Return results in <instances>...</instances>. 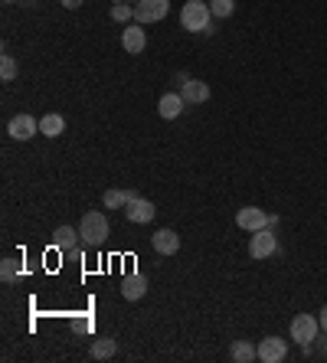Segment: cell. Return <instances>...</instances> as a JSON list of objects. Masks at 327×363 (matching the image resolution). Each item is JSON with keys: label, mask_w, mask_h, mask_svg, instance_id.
<instances>
[{"label": "cell", "mask_w": 327, "mask_h": 363, "mask_svg": "<svg viewBox=\"0 0 327 363\" xmlns=\"http://www.w3.org/2000/svg\"><path fill=\"white\" fill-rule=\"evenodd\" d=\"M115 4H128V0H115Z\"/></svg>", "instance_id": "obj_26"}, {"label": "cell", "mask_w": 327, "mask_h": 363, "mask_svg": "<svg viewBox=\"0 0 327 363\" xmlns=\"http://www.w3.org/2000/svg\"><path fill=\"white\" fill-rule=\"evenodd\" d=\"M134 4H141V0H134Z\"/></svg>", "instance_id": "obj_29"}, {"label": "cell", "mask_w": 327, "mask_h": 363, "mask_svg": "<svg viewBox=\"0 0 327 363\" xmlns=\"http://www.w3.org/2000/svg\"><path fill=\"white\" fill-rule=\"evenodd\" d=\"M180 95H184V102L187 105H203V102H210V86H206L203 79H187L184 86H180Z\"/></svg>", "instance_id": "obj_11"}, {"label": "cell", "mask_w": 327, "mask_h": 363, "mask_svg": "<svg viewBox=\"0 0 327 363\" xmlns=\"http://www.w3.org/2000/svg\"><path fill=\"white\" fill-rule=\"evenodd\" d=\"M318 331H321V321L314 315H295V317H291V341H295V344H301L304 350L314 344Z\"/></svg>", "instance_id": "obj_3"}, {"label": "cell", "mask_w": 327, "mask_h": 363, "mask_svg": "<svg viewBox=\"0 0 327 363\" xmlns=\"http://www.w3.org/2000/svg\"><path fill=\"white\" fill-rule=\"evenodd\" d=\"M7 134L13 141H30L33 134H39V121L33 115H17V118H10Z\"/></svg>", "instance_id": "obj_9"}, {"label": "cell", "mask_w": 327, "mask_h": 363, "mask_svg": "<svg viewBox=\"0 0 327 363\" xmlns=\"http://www.w3.org/2000/svg\"><path fill=\"white\" fill-rule=\"evenodd\" d=\"M210 10H213L216 20H229L236 10V0H210Z\"/></svg>", "instance_id": "obj_20"}, {"label": "cell", "mask_w": 327, "mask_h": 363, "mask_svg": "<svg viewBox=\"0 0 327 363\" xmlns=\"http://www.w3.org/2000/svg\"><path fill=\"white\" fill-rule=\"evenodd\" d=\"M59 4H63L65 10H79V7H82V4H85V0H59Z\"/></svg>", "instance_id": "obj_24"}, {"label": "cell", "mask_w": 327, "mask_h": 363, "mask_svg": "<svg viewBox=\"0 0 327 363\" xmlns=\"http://www.w3.org/2000/svg\"><path fill=\"white\" fill-rule=\"evenodd\" d=\"M79 236H82V246H89V249L102 246V242L108 239V220H105V213H98V210L85 213L82 223H79Z\"/></svg>", "instance_id": "obj_2"}, {"label": "cell", "mask_w": 327, "mask_h": 363, "mask_svg": "<svg viewBox=\"0 0 327 363\" xmlns=\"http://www.w3.org/2000/svg\"><path fill=\"white\" fill-rule=\"evenodd\" d=\"M0 79H4V82H13V79H17V59L10 56V53H4V59H0Z\"/></svg>", "instance_id": "obj_21"}, {"label": "cell", "mask_w": 327, "mask_h": 363, "mask_svg": "<svg viewBox=\"0 0 327 363\" xmlns=\"http://www.w3.org/2000/svg\"><path fill=\"white\" fill-rule=\"evenodd\" d=\"M275 252H278V236L271 232V226L252 232V239H249V256H252L255 262H262V258H271Z\"/></svg>", "instance_id": "obj_6"}, {"label": "cell", "mask_w": 327, "mask_h": 363, "mask_svg": "<svg viewBox=\"0 0 327 363\" xmlns=\"http://www.w3.org/2000/svg\"><path fill=\"white\" fill-rule=\"evenodd\" d=\"M269 213L265 210H259V206H243V210L236 213V226L239 230H245V232H259V230H265L269 226Z\"/></svg>", "instance_id": "obj_7"}, {"label": "cell", "mask_w": 327, "mask_h": 363, "mask_svg": "<svg viewBox=\"0 0 327 363\" xmlns=\"http://www.w3.org/2000/svg\"><path fill=\"white\" fill-rule=\"evenodd\" d=\"M131 200H138V193H134V190H108V193L102 197L105 210H118V206H128Z\"/></svg>", "instance_id": "obj_17"}, {"label": "cell", "mask_w": 327, "mask_h": 363, "mask_svg": "<svg viewBox=\"0 0 327 363\" xmlns=\"http://www.w3.org/2000/svg\"><path fill=\"white\" fill-rule=\"evenodd\" d=\"M229 357H233L236 363H252V360H259V347L249 344V341H236Z\"/></svg>", "instance_id": "obj_16"}, {"label": "cell", "mask_w": 327, "mask_h": 363, "mask_svg": "<svg viewBox=\"0 0 327 363\" xmlns=\"http://www.w3.org/2000/svg\"><path fill=\"white\" fill-rule=\"evenodd\" d=\"M89 354L95 357V360H112L115 354H118V344H115L112 337H98V341H92V350Z\"/></svg>", "instance_id": "obj_18"}, {"label": "cell", "mask_w": 327, "mask_h": 363, "mask_svg": "<svg viewBox=\"0 0 327 363\" xmlns=\"http://www.w3.org/2000/svg\"><path fill=\"white\" fill-rule=\"evenodd\" d=\"M318 321H321V331H327V305L321 308V315H318Z\"/></svg>", "instance_id": "obj_25"}, {"label": "cell", "mask_w": 327, "mask_h": 363, "mask_svg": "<svg viewBox=\"0 0 327 363\" xmlns=\"http://www.w3.org/2000/svg\"><path fill=\"white\" fill-rule=\"evenodd\" d=\"M170 13V0H141L134 4V23L141 27H150V23H158Z\"/></svg>", "instance_id": "obj_5"}, {"label": "cell", "mask_w": 327, "mask_h": 363, "mask_svg": "<svg viewBox=\"0 0 327 363\" xmlns=\"http://www.w3.org/2000/svg\"><path fill=\"white\" fill-rule=\"evenodd\" d=\"M124 216H128L131 223H138V226H144V223H150L154 216H158V210H154V203H150V200L138 197V200H131L128 206H124Z\"/></svg>", "instance_id": "obj_12"}, {"label": "cell", "mask_w": 327, "mask_h": 363, "mask_svg": "<svg viewBox=\"0 0 327 363\" xmlns=\"http://www.w3.org/2000/svg\"><path fill=\"white\" fill-rule=\"evenodd\" d=\"M65 131V118L63 115H43L39 118V134H46V138H59Z\"/></svg>", "instance_id": "obj_19"}, {"label": "cell", "mask_w": 327, "mask_h": 363, "mask_svg": "<svg viewBox=\"0 0 327 363\" xmlns=\"http://www.w3.org/2000/svg\"><path fill=\"white\" fill-rule=\"evenodd\" d=\"M259 360L262 363L288 360V344H285L281 337H265V341H259Z\"/></svg>", "instance_id": "obj_8"}, {"label": "cell", "mask_w": 327, "mask_h": 363, "mask_svg": "<svg viewBox=\"0 0 327 363\" xmlns=\"http://www.w3.org/2000/svg\"><path fill=\"white\" fill-rule=\"evenodd\" d=\"M122 46H124V53H131V56L144 53V46H148V33H144L141 23H128V27L122 29Z\"/></svg>", "instance_id": "obj_10"}, {"label": "cell", "mask_w": 327, "mask_h": 363, "mask_svg": "<svg viewBox=\"0 0 327 363\" xmlns=\"http://www.w3.org/2000/svg\"><path fill=\"white\" fill-rule=\"evenodd\" d=\"M324 357H327V347H324Z\"/></svg>", "instance_id": "obj_28"}, {"label": "cell", "mask_w": 327, "mask_h": 363, "mask_svg": "<svg viewBox=\"0 0 327 363\" xmlns=\"http://www.w3.org/2000/svg\"><path fill=\"white\" fill-rule=\"evenodd\" d=\"M4 4H17V0H4Z\"/></svg>", "instance_id": "obj_27"}, {"label": "cell", "mask_w": 327, "mask_h": 363, "mask_svg": "<svg viewBox=\"0 0 327 363\" xmlns=\"http://www.w3.org/2000/svg\"><path fill=\"white\" fill-rule=\"evenodd\" d=\"M112 20L128 27L131 20H134V7H131V4H115V7H112Z\"/></svg>", "instance_id": "obj_22"}, {"label": "cell", "mask_w": 327, "mask_h": 363, "mask_svg": "<svg viewBox=\"0 0 327 363\" xmlns=\"http://www.w3.org/2000/svg\"><path fill=\"white\" fill-rule=\"evenodd\" d=\"M210 20H213V10H210V0H187L180 7V27L187 33H206L210 29Z\"/></svg>", "instance_id": "obj_1"}, {"label": "cell", "mask_w": 327, "mask_h": 363, "mask_svg": "<svg viewBox=\"0 0 327 363\" xmlns=\"http://www.w3.org/2000/svg\"><path fill=\"white\" fill-rule=\"evenodd\" d=\"M0 278H4V282H13V278H17V262H13V258H4V262H0Z\"/></svg>", "instance_id": "obj_23"}, {"label": "cell", "mask_w": 327, "mask_h": 363, "mask_svg": "<svg viewBox=\"0 0 327 363\" xmlns=\"http://www.w3.org/2000/svg\"><path fill=\"white\" fill-rule=\"evenodd\" d=\"M79 230H72V226H59L56 232H53V246L63 252V258H69V262H79L82 258V249H79Z\"/></svg>", "instance_id": "obj_4"}, {"label": "cell", "mask_w": 327, "mask_h": 363, "mask_svg": "<svg viewBox=\"0 0 327 363\" xmlns=\"http://www.w3.org/2000/svg\"><path fill=\"white\" fill-rule=\"evenodd\" d=\"M184 108H187L184 95H180V92H167V95H160V102H158V115L174 121V118L184 115Z\"/></svg>", "instance_id": "obj_14"}, {"label": "cell", "mask_w": 327, "mask_h": 363, "mask_svg": "<svg viewBox=\"0 0 327 363\" xmlns=\"http://www.w3.org/2000/svg\"><path fill=\"white\" fill-rule=\"evenodd\" d=\"M122 295H124V301H141V298L148 295V278L144 275H124L122 278Z\"/></svg>", "instance_id": "obj_15"}, {"label": "cell", "mask_w": 327, "mask_h": 363, "mask_svg": "<svg viewBox=\"0 0 327 363\" xmlns=\"http://www.w3.org/2000/svg\"><path fill=\"white\" fill-rule=\"evenodd\" d=\"M150 246H154V252H160V256H177L180 236L174 230H158L154 236H150Z\"/></svg>", "instance_id": "obj_13"}]
</instances>
